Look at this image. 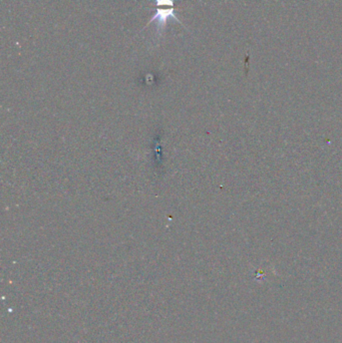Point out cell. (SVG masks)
Instances as JSON below:
<instances>
[{
    "mask_svg": "<svg viewBox=\"0 0 342 343\" xmlns=\"http://www.w3.org/2000/svg\"><path fill=\"white\" fill-rule=\"evenodd\" d=\"M175 7H168V8H164V7H158L157 9V13L152 17V19L149 21L148 25H150L153 21L157 20L158 21V31L161 33L167 25V21L170 18H174L175 20H177L179 23H181V21L179 20V18L175 15ZM147 25V26H148Z\"/></svg>",
    "mask_w": 342,
    "mask_h": 343,
    "instance_id": "1",
    "label": "cell"
},
{
    "mask_svg": "<svg viewBox=\"0 0 342 343\" xmlns=\"http://www.w3.org/2000/svg\"><path fill=\"white\" fill-rule=\"evenodd\" d=\"M156 2H157V6L158 7H164V6L175 7L174 6L175 0H156Z\"/></svg>",
    "mask_w": 342,
    "mask_h": 343,
    "instance_id": "2",
    "label": "cell"
}]
</instances>
